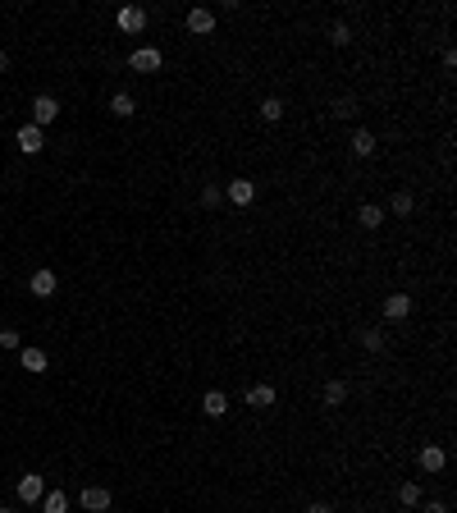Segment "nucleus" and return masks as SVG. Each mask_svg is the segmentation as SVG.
I'll use <instances>...</instances> for the list:
<instances>
[{
  "mask_svg": "<svg viewBox=\"0 0 457 513\" xmlns=\"http://www.w3.org/2000/svg\"><path fill=\"white\" fill-rule=\"evenodd\" d=\"M225 197L233 202V207H242V211H247L251 202H256V179H247V174H238V179H229Z\"/></svg>",
  "mask_w": 457,
  "mask_h": 513,
  "instance_id": "1",
  "label": "nucleus"
},
{
  "mask_svg": "<svg viewBox=\"0 0 457 513\" xmlns=\"http://www.w3.org/2000/svg\"><path fill=\"white\" fill-rule=\"evenodd\" d=\"M380 312H384V321H407V316H412V294H403V289L384 294Z\"/></svg>",
  "mask_w": 457,
  "mask_h": 513,
  "instance_id": "2",
  "label": "nucleus"
},
{
  "mask_svg": "<svg viewBox=\"0 0 457 513\" xmlns=\"http://www.w3.org/2000/svg\"><path fill=\"white\" fill-rule=\"evenodd\" d=\"M160 64H165V55L155 51V46H138V51L129 55V69H133V74H155Z\"/></svg>",
  "mask_w": 457,
  "mask_h": 513,
  "instance_id": "3",
  "label": "nucleus"
},
{
  "mask_svg": "<svg viewBox=\"0 0 457 513\" xmlns=\"http://www.w3.org/2000/svg\"><path fill=\"white\" fill-rule=\"evenodd\" d=\"M188 33L192 37H215V9H206V5L188 9Z\"/></svg>",
  "mask_w": 457,
  "mask_h": 513,
  "instance_id": "4",
  "label": "nucleus"
},
{
  "mask_svg": "<svg viewBox=\"0 0 457 513\" xmlns=\"http://www.w3.org/2000/svg\"><path fill=\"white\" fill-rule=\"evenodd\" d=\"M14 142H18V151H23V156H37V151L46 147V133L37 129V124H23V129L14 133Z\"/></svg>",
  "mask_w": 457,
  "mask_h": 513,
  "instance_id": "5",
  "label": "nucleus"
},
{
  "mask_svg": "<svg viewBox=\"0 0 457 513\" xmlns=\"http://www.w3.org/2000/svg\"><path fill=\"white\" fill-rule=\"evenodd\" d=\"M55 120H60V101L42 92V96L32 101V124H37V129H46V124H55Z\"/></svg>",
  "mask_w": 457,
  "mask_h": 513,
  "instance_id": "6",
  "label": "nucleus"
},
{
  "mask_svg": "<svg viewBox=\"0 0 457 513\" xmlns=\"http://www.w3.org/2000/svg\"><path fill=\"white\" fill-rule=\"evenodd\" d=\"M55 289H60V275H55V270H32V279H28V294L32 298H51Z\"/></svg>",
  "mask_w": 457,
  "mask_h": 513,
  "instance_id": "7",
  "label": "nucleus"
},
{
  "mask_svg": "<svg viewBox=\"0 0 457 513\" xmlns=\"http://www.w3.org/2000/svg\"><path fill=\"white\" fill-rule=\"evenodd\" d=\"M18 500H23V505H42V495H46V481L37 477V472H28V477H18Z\"/></svg>",
  "mask_w": 457,
  "mask_h": 513,
  "instance_id": "8",
  "label": "nucleus"
},
{
  "mask_svg": "<svg viewBox=\"0 0 457 513\" xmlns=\"http://www.w3.org/2000/svg\"><path fill=\"white\" fill-rule=\"evenodd\" d=\"M114 23H119V33H142V28H147V9L124 5L119 14H114Z\"/></svg>",
  "mask_w": 457,
  "mask_h": 513,
  "instance_id": "9",
  "label": "nucleus"
},
{
  "mask_svg": "<svg viewBox=\"0 0 457 513\" xmlns=\"http://www.w3.org/2000/svg\"><path fill=\"white\" fill-rule=\"evenodd\" d=\"M416 463H421V472H444L449 468V454H444V444H425V449L416 454Z\"/></svg>",
  "mask_w": 457,
  "mask_h": 513,
  "instance_id": "10",
  "label": "nucleus"
},
{
  "mask_svg": "<svg viewBox=\"0 0 457 513\" xmlns=\"http://www.w3.org/2000/svg\"><path fill=\"white\" fill-rule=\"evenodd\" d=\"M348 394H352V385H348V381H325V390H320V403H325V408H343Z\"/></svg>",
  "mask_w": 457,
  "mask_h": 513,
  "instance_id": "11",
  "label": "nucleus"
},
{
  "mask_svg": "<svg viewBox=\"0 0 457 513\" xmlns=\"http://www.w3.org/2000/svg\"><path fill=\"white\" fill-rule=\"evenodd\" d=\"M78 505H83L87 513H105V509H110V490H105V486H87L83 495H78Z\"/></svg>",
  "mask_w": 457,
  "mask_h": 513,
  "instance_id": "12",
  "label": "nucleus"
},
{
  "mask_svg": "<svg viewBox=\"0 0 457 513\" xmlns=\"http://www.w3.org/2000/svg\"><path fill=\"white\" fill-rule=\"evenodd\" d=\"M201 413H206V417H225L229 413V394L225 390H206L201 394Z\"/></svg>",
  "mask_w": 457,
  "mask_h": 513,
  "instance_id": "13",
  "label": "nucleus"
},
{
  "mask_svg": "<svg viewBox=\"0 0 457 513\" xmlns=\"http://www.w3.org/2000/svg\"><path fill=\"white\" fill-rule=\"evenodd\" d=\"M348 147H352V156H357V161L375 156V133H371V129H352V142H348Z\"/></svg>",
  "mask_w": 457,
  "mask_h": 513,
  "instance_id": "14",
  "label": "nucleus"
},
{
  "mask_svg": "<svg viewBox=\"0 0 457 513\" xmlns=\"http://www.w3.org/2000/svg\"><path fill=\"white\" fill-rule=\"evenodd\" d=\"M275 399H279V394H275V385H251V390H247V403H251L256 413L275 408Z\"/></svg>",
  "mask_w": 457,
  "mask_h": 513,
  "instance_id": "15",
  "label": "nucleus"
},
{
  "mask_svg": "<svg viewBox=\"0 0 457 513\" xmlns=\"http://www.w3.org/2000/svg\"><path fill=\"white\" fill-rule=\"evenodd\" d=\"M110 115L114 120H133V115H138V101H133L129 92H114L110 96Z\"/></svg>",
  "mask_w": 457,
  "mask_h": 513,
  "instance_id": "16",
  "label": "nucleus"
},
{
  "mask_svg": "<svg viewBox=\"0 0 457 513\" xmlns=\"http://www.w3.org/2000/svg\"><path fill=\"white\" fill-rule=\"evenodd\" d=\"M357 225H362V229H380L384 225V211L375 207V202H362V207H357Z\"/></svg>",
  "mask_w": 457,
  "mask_h": 513,
  "instance_id": "17",
  "label": "nucleus"
},
{
  "mask_svg": "<svg viewBox=\"0 0 457 513\" xmlns=\"http://www.w3.org/2000/svg\"><path fill=\"white\" fill-rule=\"evenodd\" d=\"M18 362H23V367H28V371H32V376H42L46 367H51V362H46V353H42V348H37V344H28L23 353H18Z\"/></svg>",
  "mask_w": 457,
  "mask_h": 513,
  "instance_id": "18",
  "label": "nucleus"
},
{
  "mask_svg": "<svg viewBox=\"0 0 457 513\" xmlns=\"http://www.w3.org/2000/svg\"><path fill=\"white\" fill-rule=\"evenodd\" d=\"M256 115H261L266 124H279V120H284V101H279V96H266V101L256 105Z\"/></svg>",
  "mask_w": 457,
  "mask_h": 513,
  "instance_id": "19",
  "label": "nucleus"
},
{
  "mask_svg": "<svg viewBox=\"0 0 457 513\" xmlns=\"http://www.w3.org/2000/svg\"><path fill=\"white\" fill-rule=\"evenodd\" d=\"M42 513H69V495H64V490H46L42 495Z\"/></svg>",
  "mask_w": 457,
  "mask_h": 513,
  "instance_id": "20",
  "label": "nucleus"
},
{
  "mask_svg": "<svg viewBox=\"0 0 457 513\" xmlns=\"http://www.w3.org/2000/svg\"><path fill=\"white\" fill-rule=\"evenodd\" d=\"M421 505V486H416V481H403V486H398V509H416Z\"/></svg>",
  "mask_w": 457,
  "mask_h": 513,
  "instance_id": "21",
  "label": "nucleus"
},
{
  "mask_svg": "<svg viewBox=\"0 0 457 513\" xmlns=\"http://www.w3.org/2000/svg\"><path fill=\"white\" fill-rule=\"evenodd\" d=\"M388 207H393V216H403V220H407V216H412V211H416V197H412V192H407V188H398Z\"/></svg>",
  "mask_w": 457,
  "mask_h": 513,
  "instance_id": "22",
  "label": "nucleus"
},
{
  "mask_svg": "<svg viewBox=\"0 0 457 513\" xmlns=\"http://www.w3.org/2000/svg\"><path fill=\"white\" fill-rule=\"evenodd\" d=\"M384 330H375V325H371V330H362V348H366V353H384Z\"/></svg>",
  "mask_w": 457,
  "mask_h": 513,
  "instance_id": "23",
  "label": "nucleus"
},
{
  "mask_svg": "<svg viewBox=\"0 0 457 513\" xmlns=\"http://www.w3.org/2000/svg\"><path fill=\"white\" fill-rule=\"evenodd\" d=\"M329 115H334V120H352V115H357V96H338Z\"/></svg>",
  "mask_w": 457,
  "mask_h": 513,
  "instance_id": "24",
  "label": "nucleus"
},
{
  "mask_svg": "<svg viewBox=\"0 0 457 513\" xmlns=\"http://www.w3.org/2000/svg\"><path fill=\"white\" fill-rule=\"evenodd\" d=\"M329 42H334V46H348V42H352V28H348L343 18H338V23L329 28Z\"/></svg>",
  "mask_w": 457,
  "mask_h": 513,
  "instance_id": "25",
  "label": "nucleus"
},
{
  "mask_svg": "<svg viewBox=\"0 0 457 513\" xmlns=\"http://www.w3.org/2000/svg\"><path fill=\"white\" fill-rule=\"evenodd\" d=\"M220 197H225V192H220L215 183H206V188H201V207H210V211H215V207H220Z\"/></svg>",
  "mask_w": 457,
  "mask_h": 513,
  "instance_id": "26",
  "label": "nucleus"
},
{
  "mask_svg": "<svg viewBox=\"0 0 457 513\" xmlns=\"http://www.w3.org/2000/svg\"><path fill=\"white\" fill-rule=\"evenodd\" d=\"M0 348H18V330H0Z\"/></svg>",
  "mask_w": 457,
  "mask_h": 513,
  "instance_id": "27",
  "label": "nucleus"
},
{
  "mask_svg": "<svg viewBox=\"0 0 457 513\" xmlns=\"http://www.w3.org/2000/svg\"><path fill=\"white\" fill-rule=\"evenodd\" d=\"M421 513H449V505H444V500H430V505H425Z\"/></svg>",
  "mask_w": 457,
  "mask_h": 513,
  "instance_id": "28",
  "label": "nucleus"
},
{
  "mask_svg": "<svg viewBox=\"0 0 457 513\" xmlns=\"http://www.w3.org/2000/svg\"><path fill=\"white\" fill-rule=\"evenodd\" d=\"M307 513H334V509H329L325 500H316V505H307Z\"/></svg>",
  "mask_w": 457,
  "mask_h": 513,
  "instance_id": "29",
  "label": "nucleus"
},
{
  "mask_svg": "<svg viewBox=\"0 0 457 513\" xmlns=\"http://www.w3.org/2000/svg\"><path fill=\"white\" fill-rule=\"evenodd\" d=\"M5 69H9V55H5V51H0V74H5Z\"/></svg>",
  "mask_w": 457,
  "mask_h": 513,
  "instance_id": "30",
  "label": "nucleus"
},
{
  "mask_svg": "<svg viewBox=\"0 0 457 513\" xmlns=\"http://www.w3.org/2000/svg\"><path fill=\"white\" fill-rule=\"evenodd\" d=\"M0 513H14V509H0Z\"/></svg>",
  "mask_w": 457,
  "mask_h": 513,
  "instance_id": "31",
  "label": "nucleus"
}]
</instances>
